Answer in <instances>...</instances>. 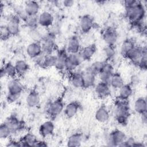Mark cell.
<instances>
[{
    "label": "cell",
    "mask_w": 147,
    "mask_h": 147,
    "mask_svg": "<svg viewBox=\"0 0 147 147\" xmlns=\"http://www.w3.org/2000/svg\"><path fill=\"white\" fill-rule=\"evenodd\" d=\"M81 48L80 41L78 36L75 35L71 36L69 38L65 48L68 53L69 54L78 53L80 52Z\"/></svg>",
    "instance_id": "obj_14"
},
{
    "label": "cell",
    "mask_w": 147,
    "mask_h": 147,
    "mask_svg": "<svg viewBox=\"0 0 147 147\" xmlns=\"http://www.w3.org/2000/svg\"><path fill=\"white\" fill-rule=\"evenodd\" d=\"M118 36V33L114 28L108 27L104 30L102 33V38L106 45H114L117 41Z\"/></svg>",
    "instance_id": "obj_9"
},
{
    "label": "cell",
    "mask_w": 147,
    "mask_h": 147,
    "mask_svg": "<svg viewBox=\"0 0 147 147\" xmlns=\"http://www.w3.org/2000/svg\"><path fill=\"white\" fill-rule=\"evenodd\" d=\"M114 67L110 61H105L103 68L98 76L100 82L109 84L110 79L114 74Z\"/></svg>",
    "instance_id": "obj_7"
},
{
    "label": "cell",
    "mask_w": 147,
    "mask_h": 147,
    "mask_svg": "<svg viewBox=\"0 0 147 147\" xmlns=\"http://www.w3.org/2000/svg\"><path fill=\"white\" fill-rule=\"evenodd\" d=\"M20 96H21L20 94L7 92L6 94V99L8 103H14L16 101H17L18 100V99L20 98Z\"/></svg>",
    "instance_id": "obj_42"
},
{
    "label": "cell",
    "mask_w": 147,
    "mask_h": 147,
    "mask_svg": "<svg viewBox=\"0 0 147 147\" xmlns=\"http://www.w3.org/2000/svg\"><path fill=\"white\" fill-rule=\"evenodd\" d=\"M103 53L104 55L106 57V59H107V61H110L111 60H112L114 58L116 54L114 45H106V46L103 49Z\"/></svg>",
    "instance_id": "obj_38"
},
{
    "label": "cell",
    "mask_w": 147,
    "mask_h": 147,
    "mask_svg": "<svg viewBox=\"0 0 147 147\" xmlns=\"http://www.w3.org/2000/svg\"><path fill=\"white\" fill-rule=\"evenodd\" d=\"M57 61V56L56 54L55 55L53 53L48 54L46 55L43 68H51L53 67H55Z\"/></svg>",
    "instance_id": "obj_37"
},
{
    "label": "cell",
    "mask_w": 147,
    "mask_h": 147,
    "mask_svg": "<svg viewBox=\"0 0 147 147\" xmlns=\"http://www.w3.org/2000/svg\"><path fill=\"white\" fill-rule=\"evenodd\" d=\"M0 76L1 78L5 77V76H6V74H5V70L3 69V67L1 68V71H0Z\"/></svg>",
    "instance_id": "obj_53"
},
{
    "label": "cell",
    "mask_w": 147,
    "mask_h": 147,
    "mask_svg": "<svg viewBox=\"0 0 147 147\" xmlns=\"http://www.w3.org/2000/svg\"><path fill=\"white\" fill-rule=\"evenodd\" d=\"M135 139L132 137H126L125 141L121 144L120 146H134V145L136 142Z\"/></svg>",
    "instance_id": "obj_44"
},
{
    "label": "cell",
    "mask_w": 147,
    "mask_h": 147,
    "mask_svg": "<svg viewBox=\"0 0 147 147\" xmlns=\"http://www.w3.org/2000/svg\"><path fill=\"white\" fill-rule=\"evenodd\" d=\"M147 51L146 47L135 45L127 54L125 58H127L131 62L137 65L140 59L145 51Z\"/></svg>",
    "instance_id": "obj_10"
},
{
    "label": "cell",
    "mask_w": 147,
    "mask_h": 147,
    "mask_svg": "<svg viewBox=\"0 0 147 147\" xmlns=\"http://www.w3.org/2000/svg\"><path fill=\"white\" fill-rule=\"evenodd\" d=\"M55 130V125L51 120L44 122L39 127V133L42 137L51 136Z\"/></svg>",
    "instance_id": "obj_20"
},
{
    "label": "cell",
    "mask_w": 147,
    "mask_h": 147,
    "mask_svg": "<svg viewBox=\"0 0 147 147\" xmlns=\"http://www.w3.org/2000/svg\"><path fill=\"white\" fill-rule=\"evenodd\" d=\"M140 119L142 123L146 125L147 123V113L144 112L140 114Z\"/></svg>",
    "instance_id": "obj_49"
},
{
    "label": "cell",
    "mask_w": 147,
    "mask_h": 147,
    "mask_svg": "<svg viewBox=\"0 0 147 147\" xmlns=\"http://www.w3.org/2000/svg\"><path fill=\"white\" fill-rule=\"evenodd\" d=\"M10 36H11L10 34L9 33L8 29L6 25L1 26V38L2 40H7Z\"/></svg>",
    "instance_id": "obj_43"
},
{
    "label": "cell",
    "mask_w": 147,
    "mask_h": 147,
    "mask_svg": "<svg viewBox=\"0 0 147 147\" xmlns=\"http://www.w3.org/2000/svg\"><path fill=\"white\" fill-rule=\"evenodd\" d=\"M38 140L32 133H26L20 139L22 146H35Z\"/></svg>",
    "instance_id": "obj_29"
},
{
    "label": "cell",
    "mask_w": 147,
    "mask_h": 147,
    "mask_svg": "<svg viewBox=\"0 0 147 147\" xmlns=\"http://www.w3.org/2000/svg\"><path fill=\"white\" fill-rule=\"evenodd\" d=\"M134 146H137V147H145V145L144 144V142H140V141H136Z\"/></svg>",
    "instance_id": "obj_52"
},
{
    "label": "cell",
    "mask_w": 147,
    "mask_h": 147,
    "mask_svg": "<svg viewBox=\"0 0 147 147\" xmlns=\"http://www.w3.org/2000/svg\"><path fill=\"white\" fill-rule=\"evenodd\" d=\"M96 51V45L95 44H91L86 47L82 48L79 53L83 61H87L90 60L93 57Z\"/></svg>",
    "instance_id": "obj_19"
},
{
    "label": "cell",
    "mask_w": 147,
    "mask_h": 147,
    "mask_svg": "<svg viewBox=\"0 0 147 147\" xmlns=\"http://www.w3.org/2000/svg\"><path fill=\"white\" fill-rule=\"evenodd\" d=\"M126 18L133 24L145 19L146 9L141 1H137L132 6L125 9Z\"/></svg>",
    "instance_id": "obj_1"
},
{
    "label": "cell",
    "mask_w": 147,
    "mask_h": 147,
    "mask_svg": "<svg viewBox=\"0 0 147 147\" xmlns=\"http://www.w3.org/2000/svg\"><path fill=\"white\" fill-rule=\"evenodd\" d=\"M7 146H21L22 145H21V141L20 140H10L8 144L6 145Z\"/></svg>",
    "instance_id": "obj_47"
},
{
    "label": "cell",
    "mask_w": 147,
    "mask_h": 147,
    "mask_svg": "<svg viewBox=\"0 0 147 147\" xmlns=\"http://www.w3.org/2000/svg\"><path fill=\"white\" fill-rule=\"evenodd\" d=\"M115 109V118L117 122L121 126L126 125L130 116V109L123 108Z\"/></svg>",
    "instance_id": "obj_11"
},
{
    "label": "cell",
    "mask_w": 147,
    "mask_h": 147,
    "mask_svg": "<svg viewBox=\"0 0 147 147\" xmlns=\"http://www.w3.org/2000/svg\"><path fill=\"white\" fill-rule=\"evenodd\" d=\"M46 33H42L38 29V26L36 28L30 29V35L34 41L41 42Z\"/></svg>",
    "instance_id": "obj_39"
},
{
    "label": "cell",
    "mask_w": 147,
    "mask_h": 147,
    "mask_svg": "<svg viewBox=\"0 0 147 147\" xmlns=\"http://www.w3.org/2000/svg\"><path fill=\"white\" fill-rule=\"evenodd\" d=\"M11 129L12 134H16L22 131L25 127L24 122L20 119L16 115H11L5 121Z\"/></svg>",
    "instance_id": "obj_5"
},
{
    "label": "cell",
    "mask_w": 147,
    "mask_h": 147,
    "mask_svg": "<svg viewBox=\"0 0 147 147\" xmlns=\"http://www.w3.org/2000/svg\"><path fill=\"white\" fill-rule=\"evenodd\" d=\"M15 67L17 71V76H24L29 69V65L28 63L24 60L20 59L16 61Z\"/></svg>",
    "instance_id": "obj_27"
},
{
    "label": "cell",
    "mask_w": 147,
    "mask_h": 147,
    "mask_svg": "<svg viewBox=\"0 0 147 147\" xmlns=\"http://www.w3.org/2000/svg\"><path fill=\"white\" fill-rule=\"evenodd\" d=\"M136 45L135 42L133 40L130 38H127L121 44L120 48L121 55L125 57L128 52L135 46Z\"/></svg>",
    "instance_id": "obj_33"
},
{
    "label": "cell",
    "mask_w": 147,
    "mask_h": 147,
    "mask_svg": "<svg viewBox=\"0 0 147 147\" xmlns=\"http://www.w3.org/2000/svg\"><path fill=\"white\" fill-rule=\"evenodd\" d=\"M83 140V136L80 133H75L69 136L67 141L68 146L74 147L81 145Z\"/></svg>",
    "instance_id": "obj_30"
},
{
    "label": "cell",
    "mask_w": 147,
    "mask_h": 147,
    "mask_svg": "<svg viewBox=\"0 0 147 147\" xmlns=\"http://www.w3.org/2000/svg\"><path fill=\"white\" fill-rule=\"evenodd\" d=\"M147 65V51H145L138 61L137 65L142 70L146 69Z\"/></svg>",
    "instance_id": "obj_41"
},
{
    "label": "cell",
    "mask_w": 147,
    "mask_h": 147,
    "mask_svg": "<svg viewBox=\"0 0 147 147\" xmlns=\"http://www.w3.org/2000/svg\"><path fill=\"white\" fill-rule=\"evenodd\" d=\"M105 64V61H96L92 63L87 68V69L90 71L91 73L97 76L101 72L103 65Z\"/></svg>",
    "instance_id": "obj_35"
},
{
    "label": "cell",
    "mask_w": 147,
    "mask_h": 147,
    "mask_svg": "<svg viewBox=\"0 0 147 147\" xmlns=\"http://www.w3.org/2000/svg\"><path fill=\"white\" fill-rule=\"evenodd\" d=\"M80 105L76 101H72L66 105L64 107V113L68 118H72L75 117L80 109Z\"/></svg>",
    "instance_id": "obj_21"
},
{
    "label": "cell",
    "mask_w": 147,
    "mask_h": 147,
    "mask_svg": "<svg viewBox=\"0 0 147 147\" xmlns=\"http://www.w3.org/2000/svg\"><path fill=\"white\" fill-rule=\"evenodd\" d=\"M21 18L17 14L10 16L6 25L11 36H16L20 32V24Z\"/></svg>",
    "instance_id": "obj_8"
},
{
    "label": "cell",
    "mask_w": 147,
    "mask_h": 147,
    "mask_svg": "<svg viewBox=\"0 0 147 147\" xmlns=\"http://www.w3.org/2000/svg\"><path fill=\"white\" fill-rule=\"evenodd\" d=\"M46 55H47V54H45L42 52V53L40 55H38L36 59H34L36 64L41 67H43V65H44V60H45Z\"/></svg>",
    "instance_id": "obj_45"
},
{
    "label": "cell",
    "mask_w": 147,
    "mask_h": 147,
    "mask_svg": "<svg viewBox=\"0 0 147 147\" xmlns=\"http://www.w3.org/2000/svg\"><path fill=\"white\" fill-rule=\"evenodd\" d=\"M140 83V78L134 75H133L131 78H130V85L133 87V86H136L137 85H138Z\"/></svg>",
    "instance_id": "obj_46"
},
{
    "label": "cell",
    "mask_w": 147,
    "mask_h": 147,
    "mask_svg": "<svg viewBox=\"0 0 147 147\" xmlns=\"http://www.w3.org/2000/svg\"><path fill=\"white\" fill-rule=\"evenodd\" d=\"M125 133L119 129L111 131L106 137V144L109 146H120L126 138Z\"/></svg>",
    "instance_id": "obj_3"
},
{
    "label": "cell",
    "mask_w": 147,
    "mask_h": 147,
    "mask_svg": "<svg viewBox=\"0 0 147 147\" xmlns=\"http://www.w3.org/2000/svg\"><path fill=\"white\" fill-rule=\"evenodd\" d=\"M2 67L5 70L6 76H8L11 79L16 78V76H17L15 65L13 64L12 63L7 62L5 63Z\"/></svg>",
    "instance_id": "obj_36"
},
{
    "label": "cell",
    "mask_w": 147,
    "mask_h": 147,
    "mask_svg": "<svg viewBox=\"0 0 147 147\" xmlns=\"http://www.w3.org/2000/svg\"><path fill=\"white\" fill-rule=\"evenodd\" d=\"M40 102V96L39 93L35 90L29 92L26 98V103L28 107L33 108L37 107Z\"/></svg>",
    "instance_id": "obj_22"
},
{
    "label": "cell",
    "mask_w": 147,
    "mask_h": 147,
    "mask_svg": "<svg viewBox=\"0 0 147 147\" xmlns=\"http://www.w3.org/2000/svg\"><path fill=\"white\" fill-rule=\"evenodd\" d=\"M134 109L136 113L141 114L147 110V102L144 97H139L134 102Z\"/></svg>",
    "instance_id": "obj_31"
},
{
    "label": "cell",
    "mask_w": 147,
    "mask_h": 147,
    "mask_svg": "<svg viewBox=\"0 0 147 147\" xmlns=\"http://www.w3.org/2000/svg\"><path fill=\"white\" fill-rule=\"evenodd\" d=\"M110 85L102 82H99L95 87V92L96 96L100 99L107 98L111 94Z\"/></svg>",
    "instance_id": "obj_16"
},
{
    "label": "cell",
    "mask_w": 147,
    "mask_h": 147,
    "mask_svg": "<svg viewBox=\"0 0 147 147\" xmlns=\"http://www.w3.org/2000/svg\"><path fill=\"white\" fill-rule=\"evenodd\" d=\"M54 16L48 11H44L38 14L39 26L43 28H49L53 25Z\"/></svg>",
    "instance_id": "obj_12"
},
{
    "label": "cell",
    "mask_w": 147,
    "mask_h": 147,
    "mask_svg": "<svg viewBox=\"0 0 147 147\" xmlns=\"http://www.w3.org/2000/svg\"><path fill=\"white\" fill-rule=\"evenodd\" d=\"M27 55L31 59H36L42 53L41 42L33 41L29 44L26 48Z\"/></svg>",
    "instance_id": "obj_15"
},
{
    "label": "cell",
    "mask_w": 147,
    "mask_h": 147,
    "mask_svg": "<svg viewBox=\"0 0 147 147\" xmlns=\"http://www.w3.org/2000/svg\"><path fill=\"white\" fill-rule=\"evenodd\" d=\"M74 4V1L72 0H65L63 1V5L66 7H71Z\"/></svg>",
    "instance_id": "obj_50"
},
{
    "label": "cell",
    "mask_w": 147,
    "mask_h": 147,
    "mask_svg": "<svg viewBox=\"0 0 147 147\" xmlns=\"http://www.w3.org/2000/svg\"><path fill=\"white\" fill-rule=\"evenodd\" d=\"M7 92L21 95L23 91L24 87L20 80L18 79L14 78H11L7 84Z\"/></svg>",
    "instance_id": "obj_18"
},
{
    "label": "cell",
    "mask_w": 147,
    "mask_h": 147,
    "mask_svg": "<svg viewBox=\"0 0 147 147\" xmlns=\"http://www.w3.org/2000/svg\"><path fill=\"white\" fill-rule=\"evenodd\" d=\"M24 9L26 15H38L40 10V5L37 1H29L26 2Z\"/></svg>",
    "instance_id": "obj_24"
},
{
    "label": "cell",
    "mask_w": 147,
    "mask_h": 147,
    "mask_svg": "<svg viewBox=\"0 0 147 147\" xmlns=\"http://www.w3.org/2000/svg\"><path fill=\"white\" fill-rule=\"evenodd\" d=\"M64 107L63 100L61 98H57L48 105L46 111L51 118H55L64 111Z\"/></svg>",
    "instance_id": "obj_4"
},
{
    "label": "cell",
    "mask_w": 147,
    "mask_h": 147,
    "mask_svg": "<svg viewBox=\"0 0 147 147\" xmlns=\"http://www.w3.org/2000/svg\"><path fill=\"white\" fill-rule=\"evenodd\" d=\"M70 82L71 84L75 88H83V81L82 72L74 71L69 73Z\"/></svg>",
    "instance_id": "obj_26"
},
{
    "label": "cell",
    "mask_w": 147,
    "mask_h": 147,
    "mask_svg": "<svg viewBox=\"0 0 147 147\" xmlns=\"http://www.w3.org/2000/svg\"><path fill=\"white\" fill-rule=\"evenodd\" d=\"M25 25L30 29H34L39 26L38 14L34 16L26 15L22 19Z\"/></svg>",
    "instance_id": "obj_32"
},
{
    "label": "cell",
    "mask_w": 147,
    "mask_h": 147,
    "mask_svg": "<svg viewBox=\"0 0 147 147\" xmlns=\"http://www.w3.org/2000/svg\"><path fill=\"white\" fill-rule=\"evenodd\" d=\"M118 90V96L124 99H129L133 93V87L130 84H124Z\"/></svg>",
    "instance_id": "obj_34"
},
{
    "label": "cell",
    "mask_w": 147,
    "mask_h": 147,
    "mask_svg": "<svg viewBox=\"0 0 147 147\" xmlns=\"http://www.w3.org/2000/svg\"><path fill=\"white\" fill-rule=\"evenodd\" d=\"M136 0H125L123 2V4L125 6V8L127 9L133 6L136 3Z\"/></svg>",
    "instance_id": "obj_48"
},
{
    "label": "cell",
    "mask_w": 147,
    "mask_h": 147,
    "mask_svg": "<svg viewBox=\"0 0 147 147\" xmlns=\"http://www.w3.org/2000/svg\"><path fill=\"white\" fill-rule=\"evenodd\" d=\"M83 61L79 53L68 54L65 64V70L69 73L74 72Z\"/></svg>",
    "instance_id": "obj_6"
},
{
    "label": "cell",
    "mask_w": 147,
    "mask_h": 147,
    "mask_svg": "<svg viewBox=\"0 0 147 147\" xmlns=\"http://www.w3.org/2000/svg\"><path fill=\"white\" fill-rule=\"evenodd\" d=\"M94 25L93 17L89 14L83 15L79 21V28L81 32L83 33L89 32Z\"/></svg>",
    "instance_id": "obj_13"
},
{
    "label": "cell",
    "mask_w": 147,
    "mask_h": 147,
    "mask_svg": "<svg viewBox=\"0 0 147 147\" xmlns=\"http://www.w3.org/2000/svg\"><path fill=\"white\" fill-rule=\"evenodd\" d=\"M55 35L48 31L45 34L41 43L42 52L47 55L53 53L56 49Z\"/></svg>",
    "instance_id": "obj_2"
},
{
    "label": "cell",
    "mask_w": 147,
    "mask_h": 147,
    "mask_svg": "<svg viewBox=\"0 0 147 147\" xmlns=\"http://www.w3.org/2000/svg\"><path fill=\"white\" fill-rule=\"evenodd\" d=\"M124 84V80L121 75L118 72H114L109 82L110 86L114 89L119 90Z\"/></svg>",
    "instance_id": "obj_28"
},
{
    "label": "cell",
    "mask_w": 147,
    "mask_h": 147,
    "mask_svg": "<svg viewBox=\"0 0 147 147\" xmlns=\"http://www.w3.org/2000/svg\"><path fill=\"white\" fill-rule=\"evenodd\" d=\"M12 132L9 127L4 122L0 126V137L2 139H6L12 135Z\"/></svg>",
    "instance_id": "obj_40"
},
{
    "label": "cell",
    "mask_w": 147,
    "mask_h": 147,
    "mask_svg": "<svg viewBox=\"0 0 147 147\" xmlns=\"http://www.w3.org/2000/svg\"><path fill=\"white\" fill-rule=\"evenodd\" d=\"M47 143L44 141L38 140L35 145V146H47Z\"/></svg>",
    "instance_id": "obj_51"
},
{
    "label": "cell",
    "mask_w": 147,
    "mask_h": 147,
    "mask_svg": "<svg viewBox=\"0 0 147 147\" xmlns=\"http://www.w3.org/2000/svg\"><path fill=\"white\" fill-rule=\"evenodd\" d=\"M110 118L109 111L105 105H102L98 107L95 113V119L101 123L107 122Z\"/></svg>",
    "instance_id": "obj_23"
},
{
    "label": "cell",
    "mask_w": 147,
    "mask_h": 147,
    "mask_svg": "<svg viewBox=\"0 0 147 147\" xmlns=\"http://www.w3.org/2000/svg\"><path fill=\"white\" fill-rule=\"evenodd\" d=\"M83 88H88L94 86L96 80V76L88 71L87 69L82 72Z\"/></svg>",
    "instance_id": "obj_25"
},
{
    "label": "cell",
    "mask_w": 147,
    "mask_h": 147,
    "mask_svg": "<svg viewBox=\"0 0 147 147\" xmlns=\"http://www.w3.org/2000/svg\"><path fill=\"white\" fill-rule=\"evenodd\" d=\"M68 53L67 51L65 48H62L57 52V61L55 67L59 71L65 70V67Z\"/></svg>",
    "instance_id": "obj_17"
}]
</instances>
